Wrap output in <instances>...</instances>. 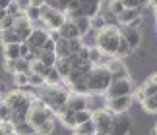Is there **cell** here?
Instances as JSON below:
<instances>
[{"label": "cell", "instance_id": "6da1fadb", "mask_svg": "<svg viewBox=\"0 0 157 135\" xmlns=\"http://www.w3.org/2000/svg\"><path fill=\"white\" fill-rule=\"evenodd\" d=\"M70 89L66 83L60 85H43L41 89H37V99H41L45 102V106H49L54 114H58V110L66 106V100H68Z\"/></svg>", "mask_w": 157, "mask_h": 135}, {"label": "cell", "instance_id": "7a4b0ae2", "mask_svg": "<svg viewBox=\"0 0 157 135\" xmlns=\"http://www.w3.org/2000/svg\"><path fill=\"white\" fill-rule=\"evenodd\" d=\"M87 89H89V95H105L109 85H111L113 77H111V71H109V68L103 66V64H97L91 68V71L87 73Z\"/></svg>", "mask_w": 157, "mask_h": 135}, {"label": "cell", "instance_id": "3957f363", "mask_svg": "<svg viewBox=\"0 0 157 135\" xmlns=\"http://www.w3.org/2000/svg\"><path fill=\"white\" fill-rule=\"evenodd\" d=\"M118 41H120V27L118 25H111V23H109L105 29H101V31L95 33V46H97L105 56H114Z\"/></svg>", "mask_w": 157, "mask_h": 135}, {"label": "cell", "instance_id": "277c9868", "mask_svg": "<svg viewBox=\"0 0 157 135\" xmlns=\"http://www.w3.org/2000/svg\"><path fill=\"white\" fill-rule=\"evenodd\" d=\"M47 120H56V114H54L49 106H45V102L41 99H35L31 102V106H29V110H27V122L33 127H39L41 124H45Z\"/></svg>", "mask_w": 157, "mask_h": 135}, {"label": "cell", "instance_id": "5b68a950", "mask_svg": "<svg viewBox=\"0 0 157 135\" xmlns=\"http://www.w3.org/2000/svg\"><path fill=\"white\" fill-rule=\"evenodd\" d=\"M64 21H66L64 12L54 10V8H51L49 4L41 6V20H39V23L47 29V31H54V29L58 31V29L62 27Z\"/></svg>", "mask_w": 157, "mask_h": 135}, {"label": "cell", "instance_id": "8992f818", "mask_svg": "<svg viewBox=\"0 0 157 135\" xmlns=\"http://www.w3.org/2000/svg\"><path fill=\"white\" fill-rule=\"evenodd\" d=\"M114 116L109 108H97V110H91V120L95 124V130H97V135H109V130L113 126V120Z\"/></svg>", "mask_w": 157, "mask_h": 135}, {"label": "cell", "instance_id": "52a82bcc", "mask_svg": "<svg viewBox=\"0 0 157 135\" xmlns=\"http://www.w3.org/2000/svg\"><path fill=\"white\" fill-rule=\"evenodd\" d=\"M134 81L132 77H126V79H117V81H111L107 93H105V99H117V97H126V95H132L134 93Z\"/></svg>", "mask_w": 157, "mask_h": 135}, {"label": "cell", "instance_id": "ba28073f", "mask_svg": "<svg viewBox=\"0 0 157 135\" xmlns=\"http://www.w3.org/2000/svg\"><path fill=\"white\" fill-rule=\"evenodd\" d=\"M103 66L109 68L113 81H117V79H126V77H130L128 66L124 64V60H120V58H117V56H105V58H103Z\"/></svg>", "mask_w": 157, "mask_h": 135}, {"label": "cell", "instance_id": "9c48e42d", "mask_svg": "<svg viewBox=\"0 0 157 135\" xmlns=\"http://www.w3.org/2000/svg\"><path fill=\"white\" fill-rule=\"evenodd\" d=\"M132 104H134L132 95H126V97H117V99H107L105 108H109L113 114H126L132 108Z\"/></svg>", "mask_w": 157, "mask_h": 135}, {"label": "cell", "instance_id": "30bf717a", "mask_svg": "<svg viewBox=\"0 0 157 135\" xmlns=\"http://www.w3.org/2000/svg\"><path fill=\"white\" fill-rule=\"evenodd\" d=\"M132 118L128 114H117L113 120V126L109 130V135H130Z\"/></svg>", "mask_w": 157, "mask_h": 135}, {"label": "cell", "instance_id": "8fae6325", "mask_svg": "<svg viewBox=\"0 0 157 135\" xmlns=\"http://www.w3.org/2000/svg\"><path fill=\"white\" fill-rule=\"evenodd\" d=\"M118 27H120V25H118ZM120 35H122V39L132 46V50H134V52L142 46V37H144L142 29H132V27H128V25H124V27H120Z\"/></svg>", "mask_w": 157, "mask_h": 135}, {"label": "cell", "instance_id": "7c38bea8", "mask_svg": "<svg viewBox=\"0 0 157 135\" xmlns=\"http://www.w3.org/2000/svg\"><path fill=\"white\" fill-rule=\"evenodd\" d=\"M66 108L74 110V112H80V110H91V108H89V95L70 93L68 100H66Z\"/></svg>", "mask_w": 157, "mask_h": 135}, {"label": "cell", "instance_id": "4fadbf2b", "mask_svg": "<svg viewBox=\"0 0 157 135\" xmlns=\"http://www.w3.org/2000/svg\"><path fill=\"white\" fill-rule=\"evenodd\" d=\"M47 39H49V31L45 27H33V31L27 39V45L31 48H43Z\"/></svg>", "mask_w": 157, "mask_h": 135}, {"label": "cell", "instance_id": "5bb4252c", "mask_svg": "<svg viewBox=\"0 0 157 135\" xmlns=\"http://www.w3.org/2000/svg\"><path fill=\"white\" fill-rule=\"evenodd\" d=\"M33 27H35L33 21H29L27 17H25V14L20 16V17H16V21H14V29L17 31V35L21 37V41H27V39H29V35H31Z\"/></svg>", "mask_w": 157, "mask_h": 135}, {"label": "cell", "instance_id": "9a60e30c", "mask_svg": "<svg viewBox=\"0 0 157 135\" xmlns=\"http://www.w3.org/2000/svg\"><path fill=\"white\" fill-rule=\"evenodd\" d=\"M144 10L146 8H124L122 14H118L117 16V21H118V25L120 27H124V25H130L132 21L136 20V17H140L144 14Z\"/></svg>", "mask_w": 157, "mask_h": 135}, {"label": "cell", "instance_id": "2e32d148", "mask_svg": "<svg viewBox=\"0 0 157 135\" xmlns=\"http://www.w3.org/2000/svg\"><path fill=\"white\" fill-rule=\"evenodd\" d=\"M56 120L64 127H68V130H74V127H76V112H74V110H70V108H66V106H62V108L58 110Z\"/></svg>", "mask_w": 157, "mask_h": 135}, {"label": "cell", "instance_id": "e0dca14e", "mask_svg": "<svg viewBox=\"0 0 157 135\" xmlns=\"http://www.w3.org/2000/svg\"><path fill=\"white\" fill-rule=\"evenodd\" d=\"M58 33H60V37H62V39H66V41L76 39V37H82L80 31H78V27H76V23L70 21V20H66V21L62 23V27L58 29Z\"/></svg>", "mask_w": 157, "mask_h": 135}, {"label": "cell", "instance_id": "ac0fdd59", "mask_svg": "<svg viewBox=\"0 0 157 135\" xmlns=\"http://www.w3.org/2000/svg\"><path fill=\"white\" fill-rule=\"evenodd\" d=\"M0 42H2V45H12V42H17V45H20L23 41H21V37L17 35L16 29L12 27V29H6V31H0Z\"/></svg>", "mask_w": 157, "mask_h": 135}, {"label": "cell", "instance_id": "d6986e66", "mask_svg": "<svg viewBox=\"0 0 157 135\" xmlns=\"http://www.w3.org/2000/svg\"><path fill=\"white\" fill-rule=\"evenodd\" d=\"M21 45V42H20ZM20 45L17 42H12V45H2V52L6 60H20L21 52H20Z\"/></svg>", "mask_w": 157, "mask_h": 135}, {"label": "cell", "instance_id": "ffe728a7", "mask_svg": "<svg viewBox=\"0 0 157 135\" xmlns=\"http://www.w3.org/2000/svg\"><path fill=\"white\" fill-rule=\"evenodd\" d=\"M54 54H56V58H70L72 56V50H70V45L66 39H60L56 41V46H54Z\"/></svg>", "mask_w": 157, "mask_h": 135}, {"label": "cell", "instance_id": "44dd1931", "mask_svg": "<svg viewBox=\"0 0 157 135\" xmlns=\"http://www.w3.org/2000/svg\"><path fill=\"white\" fill-rule=\"evenodd\" d=\"M132 54H134V50H132V46L122 39V35H120V41H118V46H117V52H114V56L124 60V58H130Z\"/></svg>", "mask_w": 157, "mask_h": 135}, {"label": "cell", "instance_id": "7402d4cb", "mask_svg": "<svg viewBox=\"0 0 157 135\" xmlns=\"http://www.w3.org/2000/svg\"><path fill=\"white\" fill-rule=\"evenodd\" d=\"M54 68H56V71L60 73V77H62V79H66V77L70 75V71H72V66L68 62V58H56Z\"/></svg>", "mask_w": 157, "mask_h": 135}, {"label": "cell", "instance_id": "603a6c76", "mask_svg": "<svg viewBox=\"0 0 157 135\" xmlns=\"http://www.w3.org/2000/svg\"><path fill=\"white\" fill-rule=\"evenodd\" d=\"M72 131H74V135H89V133H95L97 130H95L93 120H87V122H83V124H78Z\"/></svg>", "mask_w": 157, "mask_h": 135}, {"label": "cell", "instance_id": "cb8c5ba5", "mask_svg": "<svg viewBox=\"0 0 157 135\" xmlns=\"http://www.w3.org/2000/svg\"><path fill=\"white\" fill-rule=\"evenodd\" d=\"M140 106H142L144 112L149 114V116H155L157 114V100L153 99V97H146V99L140 102Z\"/></svg>", "mask_w": 157, "mask_h": 135}, {"label": "cell", "instance_id": "d4e9b609", "mask_svg": "<svg viewBox=\"0 0 157 135\" xmlns=\"http://www.w3.org/2000/svg\"><path fill=\"white\" fill-rule=\"evenodd\" d=\"M74 23H76V27H78V31H80L82 37H86L89 31H91V20H89V17H86V16L74 20Z\"/></svg>", "mask_w": 157, "mask_h": 135}, {"label": "cell", "instance_id": "484cf974", "mask_svg": "<svg viewBox=\"0 0 157 135\" xmlns=\"http://www.w3.org/2000/svg\"><path fill=\"white\" fill-rule=\"evenodd\" d=\"M56 130V120H47L45 124H41L39 127H35L37 135H52Z\"/></svg>", "mask_w": 157, "mask_h": 135}, {"label": "cell", "instance_id": "4316f807", "mask_svg": "<svg viewBox=\"0 0 157 135\" xmlns=\"http://www.w3.org/2000/svg\"><path fill=\"white\" fill-rule=\"evenodd\" d=\"M14 131H16V135H37L35 127L29 124V122H21V124H16V126H14Z\"/></svg>", "mask_w": 157, "mask_h": 135}, {"label": "cell", "instance_id": "83f0119b", "mask_svg": "<svg viewBox=\"0 0 157 135\" xmlns=\"http://www.w3.org/2000/svg\"><path fill=\"white\" fill-rule=\"evenodd\" d=\"M107 25H109L107 16H105V14H101V12H99L97 16H93V17H91V29H93V31H101V29H105Z\"/></svg>", "mask_w": 157, "mask_h": 135}, {"label": "cell", "instance_id": "f1b7e54d", "mask_svg": "<svg viewBox=\"0 0 157 135\" xmlns=\"http://www.w3.org/2000/svg\"><path fill=\"white\" fill-rule=\"evenodd\" d=\"M12 81H14L16 89H25L29 85V73H14V75H12Z\"/></svg>", "mask_w": 157, "mask_h": 135}, {"label": "cell", "instance_id": "f546056e", "mask_svg": "<svg viewBox=\"0 0 157 135\" xmlns=\"http://www.w3.org/2000/svg\"><path fill=\"white\" fill-rule=\"evenodd\" d=\"M103 58H105V54L101 52L97 46H89V62H91L93 66L103 64Z\"/></svg>", "mask_w": 157, "mask_h": 135}, {"label": "cell", "instance_id": "4dcf8cb0", "mask_svg": "<svg viewBox=\"0 0 157 135\" xmlns=\"http://www.w3.org/2000/svg\"><path fill=\"white\" fill-rule=\"evenodd\" d=\"M23 14H25V17L29 21L33 23H39L41 20V8H33V6H25V10H23Z\"/></svg>", "mask_w": 157, "mask_h": 135}, {"label": "cell", "instance_id": "1f68e13d", "mask_svg": "<svg viewBox=\"0 0 157 135\" xmlns=\"http://www.w3.org/2000/svg\"><path fill=\"white\" fill-rule=\"evenodd\" d=\"M45 81L49 83V85H60V83H64V79L60 77V73L56 71V68H51L49 70V73H47V77H45Z\"/></svg>", "mask_w": 157, "mask_h": 135}, {"label": "cell", "instance_id": "d6a6232c", "mask_svg": "<svg viewBox=\"0 0 157 135\" xmlns=\"http://www.w3.org/2000/svg\"><path fill=\"white\" fill-rule=\"evenodd\" d=\"M140 89L144 91V95H146V97H155V95H157V85H155L149 77L140 85Z\"/></svg>", "mask_w": 157, "mask_h": 135}, {"label": "cell", "instance_id": "836d02e7", "mask_svg": "<svg viewBox=\"0 0 157 135\" xmlns=\"http://www.w3.org/2000/svg\"><path fill=\"white\" fill-rule=\"evenodd\" d=\"M124 12V2L122 0H109V14H113L117 17L118 14Z\"/></svg>", "mask_w": 157, "mask_h": 135}, {"label": "cell", "instance_id": "e575fe53", "mask_svg": "<svg viewBox=\"0 0 157 135\" xmlns=\"http://www.w3.org/2000/svg\"><path fill=\"white\" fill-rule=\"evenodd\" d=\"M43 85H47L45 81V77L43 75H39V73H29V87H33V89H41Z\"/></svg>", "mask_w": 157, "mask_h": 135}, {"label": "cell", "instance_id": "d590c367", "mask_svg": "<svg viewBox=\"0 0 157 135\" xmlns=\"http://www.w3.org/2000/svg\"><path fill=\"white\" fill-rule=\"evenodd\" d=\"M37 60H39V62H43L45 66L52 68L54 62H56V54H54V52H45V50H41V54H39Z\"/></svg>", "mask_w": 157, "mask_h": 135}, {"label": "cell", "instance_id": "8d00e7d4", "mask_svg": "<svg viewBox=\"0 0 157 135\" xmlns=\"http://www.w3.org/2000/svg\"><path fill=\"white\" fill-rule=\"evenodd\" d=\"M23 4H17V2H12L8 8H6V14L8 16H12V17H20V16H23Z\"/></svg>", "mask_w": 157, "mask_h": 135}, {"label": "cell", "instance_id": "74e56055", "mask_svg": "<svg viewBox=\"0 0 157 135\" xmlns=\"http://www.w3.org/2000/svg\"><path fill=\"white\" fill-rule=\"evenodd\" d=\"M16 73H31V62H27L25 58L16 60Z\"/></svg>", "mask_w": 157, "mask_h": 135}, {"label": "cell", "instance_id": "f35d334b", "mask_svg": "<svg viewBox=\"0 0 157 135\" xmlns=\"http://www.w3.org/2000/svg\"><path fill=\"white\" fill-rule=\"evenodd\" d=\"M49 70H51V68H49V66H45L43 62H39V60H35V62H31V71H33V73H39V75L47 77V73H49Z\"/></svg>", "mask_w": 157, "mask_h": 135}, {"label": "cell", "instance_id": "ab89813d", "mask_svg": "<svg viewBox=\"0 0 157 135\" xmlns=\"http://www.w3.org/2000/svg\"><path fill=\"white\" fill-rule=\"evenodd\" d=\"M12 110L8 104H6L4 100H2V104H0V120H2V124H6V122H10V118H12Z\"/></svg>", "mask_w": 157, "mask_h": 135}, {"label": "cell", "instance_id": "60d3db41", "mask_svg": "<svg viewBox=\"0 0 157 135\" xmlns=\"http://www.w3.org/2000/svg\"><path fill=\"white\" fill-rule=\"evenodd\" d=\"M21 122H27V112L14 110V112H12V118H10V124L16 126V124H21Z\"/></svg>", "mask_w": 157, "mask_h": 135}, {"label": "cell", "instance_id": "b9f144b4", "mask_svg": "<svg viewBox=\"0 0 157 135\" xmlns=\"http://www.w3.org/2000/svg\"><path fill=\"white\" fill-rule=\"evenodd\" d=\"M68 45H70L72 54H76L83 45H86V42H83V37H76V39H70V41H68Z\"/></svg>", "mask_w": 157, "mask_h": 135}, {"label": "cell", "instance_id": "7bdbcfd3", "mask_svg": "<svg viewBox=\"0 0 157 135\" xmlns=\"http://www.w3.org/2000/svg\"><path fill=\"white\" fill-rule=\"evenodd\" d=\"M87 120H91V110H80V112H76V126L83 124Z\"/></svg>", "mask_w": 157, "mask_h": 135}, {"label": "cell", "instance_id": "ee69618b", "mask_svg": "<svg viewBox=\"0 0 157 135\" xmlns=\"http://www.w3.org/2000/svg\"><path fill=\"white\" fill-rule=\"evenodd\" d=\"M14 21H16V17H12V16H6L0 20V31H6V29H12L14 27Z\"/></svg>", "mask_w": 157, "mask_h": 135}, {"label": "cell", "instance_id": "f6af8a7d", "mask_svg": "<svg viewBox=\"0 0 157 135\" xmlns=\"http://www.w3.org/2000/svg\"><path fill=\"white\" fill-rule=\"evenodd\" d=\"M76 56L80 58L82 62H89V46H87V45H83V46L80 48V50L76 52Z\"/></svg>", "mask_w": 157, "mask_h": 135}, {"label": "cell", "instance_id": "bcb514c9", "mask_svg": "<svg viewBox=\"0 0 157 135\" xmlns=\"http://www.w3.org/2000/svg\"><path fill=\"white\" fill-rule=\"evenodd\" d=\"M4 71L6 73H10V75H14V73H16V60H6L4 58Z\"/></svg>", "mask_w": 157, "mask_h": 135}, {"label": "cell", "instance_id": "7dc6e473", "mask_svg": "<svg viewBox=\"0 0 157 135\" xmlns=\"http://www.w3.org/2000/svg\"><path fill=\"white\" fill-rule=\"evenodd\" d=\"M132 99L134 100H138V102H142L144 99H146V95H144V91L138 87V89H134V93H132Z\"/></svg>", "mask_w": 157, "mask_h": 135}, {"label": "cell", "instance_id": "c3c4849f", "mask_svg": "<svg viewBox=\"0 0 157 135\" xmlns=\"http://www.w3.org/2000/svg\"><path fill=\"white\" fill-rule=\"evenodd\" d=\"M20 52H21V58H25V56H27V54H29V52H31V46H29V45H27V41H23V42H21V45H20Z\"/></svg>", "mask_w": 157, "mask_h": 135}, {"label": "cell", "instance_id": "681fc988", "mask_svg": "<svg viewBox=\"0 0 157 135\" xmlns=\"http://www.w3.org/2000/svg\"><path fill=\"white\" fill-rule=\"evenodd\" d=\"M54 46H56V42H54L51 37L47 39V42H45V46H43V50L45 52H54Z\"/></svg>", "mask_w": 157, "mask_h": 135}, {"label": "cell", "instance_id": "f907efd6", "mask_svg": "<svg viewBox=\"0 0 157 135\" xmlns=\"http://www.w3.org/2000/svg\"><path fill=\"white\" fill-rule=\"evenodd\" d=\"M45 4H47V0H27V6H33V8H41Z\"/></svg>", "mask_w": 157, "mask_h": 135}, {"label": "cell", "instance_id": "816d5d0a", "mask_svg": "<svg viewBox=\"0 0 157 135\" xmlns=\"http://www.w3.org/2000/svg\"><path fill=\"white\" fill-rule=\"evenodd\" d=\"M49 37H51V39H52V41H54V42H56V41H58V39H60V33H58V31H56V29H54V31H49Z\"/></svg>", "mask_w": 157, "mask_h": 135}, {"label": "cell", "instance_id": "f5cc1de1", "mask_svg": "<svg viewBox=\"0 0 157 135\" xmlns=\"http://www.w3.org/2000/svg\"><path fill=\"white\" fill-rule=\"evenodd\" d=\"M12 4V0H0V10H6Z\"/></svg>", "mask_w": 157, "mask_h": 135}, {"label": "cell", "instance_id": "db71d44e", "mask_svg": "<svg viewBox=\"0 0 157 135\" xmlns=\"http://www.w3.org/2000/svg\"><path fill=\"white\" fill-rule=\"evenodd\" d=\"M149 79H151V81H153V83L157 85V73H153V75H151V77H149Z\"/></svg>", "mask_w": 157, "mask_h": 135}, {"label": "cell", "instance_id": "11a10c76", "mask_svg": "<svg viewBox=\"0 0 157 135\" xmlns=\"http://www.w3.org/2000/svg\"><path fill=\"white\" fill-rule=\"evenodd\" d=\"M8 14H6V10H0V20H2V17H6Z\"/></svg>", "mask_w": 157, "mask_h": 135}, {"label": "cell", "instance_id": "9f6ffc18", "mask_svg": "<svg viewBox=\"0 0 157 135\" xmlns=\"http://www.w3.org/2000/svg\"><path fill=\"white\" fill-rule=\"evenodd\" d=\"M151 135H157V124L153 126V131H151Z\"/></svg>", "mask_w": 157, "mask_h": 135}, {"label": "cell", "instance_id": "6f0895ef", "mask_svg": "<svg viewBox=\"0 0 157 135\" xmlns=\"http://www.w3.org/2000/svg\"><path fill=\"white\" fill-rule=\"evenodd\" d=\"M153 16H155V21H157V6L153 8Z\"/></svg>", "mask_w": 157, "mask_h": 135}, {"label": "cell", "instance_id": "680465c9", "mask_svg": "<svg viewBox=\"0 0 157 135\" xmlns=\"http://www.w3.org/2000/svg\"><path fill=\"white\" fill-rule=\"evenodd\" d=\"M0 135H4V130H2V126H0Z\"/></svg>", "mask_w": 157, "mask_h": 135}, {"label": "cell", "instance_id": "91938a15", "mask_svg": "<svg viewBox=\"0 0 157 135\" xmlns=\"http://www.w3.org/2000/svg\"><path fill=\"white\" fill-rule=\"evenodd\" d=\"M2 100H4V97H2V95H0V104H2Z\"/></svg>", "mask_w": 157, "mask_h": 135}, {"label": "cell", "instance_id": "94428289", "mask_svg": "<svg viewBox=\"0 0 157 135\" xmlns=\"http://www.w3.org/2000/svg\"><path fill=\"white\" fill-rule=\"evenodd\" d=\"M89 135H97V131H95V133H89Z\"/></svg>", "mask_w": 157, "mask_h": 135}, {"label": "cell", "instance_id": "6125c7cd", "mask_svg": "<svg viewBox=\"0 0 157 135\" xmlns=\"http://www.w3.org/2000/svg\"><path fill=\"white\" fill-rule=\"evenodd\" d=\"M153 99H155V100H157V95H155V97H153Z\"/></svg>", "mask_w": 157, "mask_h": 135}, {"label": "cell", "instance_id": "be15d7a7", "mask_svg": "<svg viewBox=\"0 0 157 135\" xmlns=\"http://www.w3.org/2000/svg\"><path fill=\"white\" fill-rule=\"evenodd\" d=\"M0 126H2V120H0Z\"/></svg>", "mask_w": 157, "mask_h": 135}, {"label": "cell", "instance_id": "e7e4bbea", "mask_svg": "<svg viewBox=\"0 0 157 135\" xmlns=\"http://www.w3.org/2000/svg\"><path fill=\"white\" fill-rule=\"evenodd\" d=\"M99 2H105V0H99Z\"/></svg>", "mask_w": 157, "mask_h": 135}, {"label": "cell", "instance_id": "03108f58", "mask_svg": "<svg viewBox=\"0 0 157 135\" xmlns=\"http://www.w3.org/2000/svg\"><path fill=\"white\" fill-rule=\"evenodd\" d=\"M14 135H16V133H14Z\"/></svg>", "mask_w": 157, "mask_h": 135}]
</instances>
